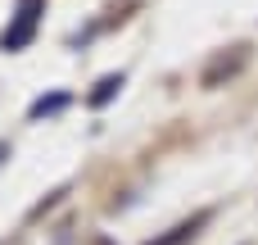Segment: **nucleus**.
I'll return each mask as SVG.
<instances>
[{
    "instance_id": "obj_1",
    "label": "nucleus",
    "mask_w": 258,
    "mask_h": 245,
    "mask_svg": "<svg viewBox=\"0 0 258 245\" xmlns=\"http://www.w3.org/2000/svg\"><path fill=\"white\" fill-rule=\"evenodd\" d=\"M36 14H41V0H23L18 18L5 27V50H23V45L32 41V32H36Z\"/></svg>"
},
{
    "instance_id": "obj_2",
    "label": "nucleus",
    "mask_w": 258,
    "mask_h": 245,
    "mask_svg": "<svg viewBox=\"0 0 258 245\" xmlns=\"http://www.w3.org/2000/svg\"><path fill=\"white\" fill-rule=\"evenodd\" d=\"M240 64H245V45H236V55H231V59H218V64H213V68L204 73V86H218V77H222V73L231 77V73H236Z\"/></svg>"
},
{
    "instance_id": "obj_3",
    "label": "nucleus",
    "mask_w": 258,
    "mask_h": 245,
    "mask_svg": "<svg viewBox=\"0 0 258 245\" xmlns=\"http://www.w3.org/2000/svg\"><path fill=\"white\" fill-rule=\"evenodd\" d=\"M204 223H209V214H195L190 223H181V227H172L168 236H159V241H150V245H181L186 236H195V227H204Z\"/></svg>"
},
{
    "instance_id": "obj_4",
    "label": "nucleus",
    "mask_w": 258,
    "mask_h": 245,
    "mask_svg": "<svg viewBox=\"0 0 258 245\" xmlns=\"http://www.w3.org/2000/svg\"><path fill=\"white\" fill-rule=\"evenodd\" d=\"M118 86H122V77H118V73H109V77H100V82H95V91H91L86 100L100 109V105H109V100H113V91H118Z\"/></svg>"
},
{
    "instance_id": "obj_5",
    "label": "nucleus",
    "mask_w": 258,
    "mask_h": 245,
    "mask_svg": "<svg viewBox=\"0 0 258 245\" xmlns=\"http://www.w3.org/2000/svg\"><path fill=\"white\" fill-rule=\"evenodd\" d=\"M68 105V95H41L36 105H32V118H45V114H59Z\"/></svg>"
}]
</instances>
